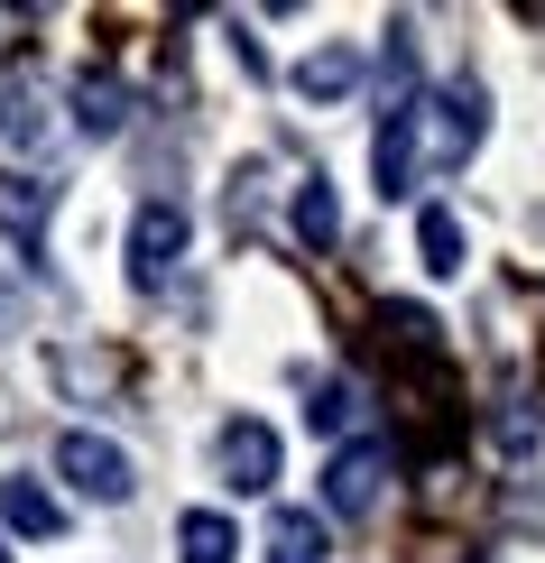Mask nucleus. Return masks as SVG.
<instances>
[{
  "label": "nucleus",
  "instance_id": "nucleus-1",
  "mask_svg": "<svg viewBox=\"0 0 545 563\" xmlns=\"http://www.w3.org/2000/svg\"><path fill=\"white\" fill-rule=\"evenodd\" d=\"M277 472H287L277 426H259V416H222V426H212V481H222L231 499H269Z\"/></svg>",
  "mask_w": 545,
  "mask_h": 563
},
{
  "label": "nucleus",
  "instance_id": "nucleus-2",
  "mask_svg": "<svg viewBox=\"0 0 545 563\" xmlns=\"http://www.w3.org/2000/svg\"><path fill=\"white\" fill-rule=\"evenodd\" d=\"M56 481L75 489V499H92V508H121L130 489H139L130 453H121L111 434H92V426H65V434H56Z\"/></svg>",
  "mask_w": 545,
  "mask_h": 563
},
{
  "label": "nucleus",
  "instance_id": "nucleus-3",
  "mask_svg": "<svg viewBox=\"0 0 545 563\" xmlns=\"http://www.w3.org/2000/svg\"><path fill=\"white\" fill-rule=\"evenodd\" d=\"M425 157H435L444 176L471 167V148H481V130H490V111H481V84H444V92H425Z\"/></svg>",
  "mask_w": 545,
  "mask_h": 563
},
{
  "label": "nucleus",
  "instance_id": "nucleus-4",
  "mask_svg": "<svg viewBox=\"0 0 545 563\" xmlns=\"http://www.w3.org/2000/svg\"><path fill=\"white\" fill-rule=\"evenodd\" d=\"M185 250H195L185 203H139V213H130V287H167Z\"/></svg>",
  "mask_w": 545,
  "mask_h": 563
},
{
  "label": "nucleus",
  "instance_id": "nucleus-5",
  "mask_svg": "<svg viewBox=\"0 0 545 563\" xmlns=\"http://www.w3.org/2000/svg\"><path fill=\"white\" fill-rule=\"evenodd\" d=\"M389 434H361V443H342L334 462H324V508L334 518H370L379 508V489H389Z\"/></svg>",
  "mask_w": 545,
  "mask_h": 563
},
{
  "label": "nucleus",
  "instance_id": "nucleus-6",
  "mask_svg": "<svg viewBox=\"0 0 545 563\" xmlns=\"http://www.w3.org/2000/svg\"><path fill=\"white\" fill-rule=\"evenodd\" d=\"M370 185L379 195H416V102H379L370 121Z\"/></svg>",
  "mask_w": 545,
  "mask_h": 563
},
{
  "label": "nucleus",
  "instance_id": "nucleus-7",
  "mask_svg": "<svg viewBox=\"0 0 545 563\" xmlns=\"http://www.w3.org/2000/svg\"><path fill=\"white\" fill-rule=\"evenodd\" d=\"M46 213H56V185L29 167H0V231L19 260H46Z\"/></svg>",
  "mask_w": 545,
  "mask_h": 563
},
{
  "label": "nucleus",
  "instance_id": "nucleus-8",
  "mask_svg": "<svg viewBox=\"0 0 545 563\" xmlns=\"http://www.w3.org/2000/svg\"><path fill=\"white\" fill-rule=\"evenodd\" d=\"M56 121H46V92L37 84H0V157H37Z\"/></svg>",
  "mask_w": 545,
  "mask_h": 563
},
{
  "label": "nucleus",
  "instance_id": "nucleus-9",
  "mask_svg": "<svg viewBox=\"0 0 545 563\" xmlns=\"http://www.w3.org/2000/svg\"><path fill=\"white\" fill-rule=\"evenodd\" d=\"M0 527H10V536H37V545H46V536H65V508H56V489H46V481L10 472V481H0Z\"/></svg>",
  "mask_w": 545,
  "mask_h": 563
},
{
  "label": "nucleus",
  "instance_id": "nucleus-10",
  "mask_svg": "<svg viewBox=\"0 0 545 563\" xmlns=\"http://www.w3.org/2000/svg\"><path fill=\"white\" fill-rule=\"evenodd\" d=\"M121 121H130V84L111 75V65H84V75H75V130L84 139H111Z\"/></svg>",
  "mask_w": 545,
  "mask_h": 563
},
{
  "label": "nucleus",
  "instance_id": "nucleus-11",
  "mask_svg": "<svg viewBox=\"0 0 545 563\" xmlns=\"http://www.w3.org/2000/svg\"><path fill=\"white\" fill-rule=\"evenodd\" d=\"M231 554H241V527L222 508H185L176 518V563H231Z\"/></svg>",
  "mask_w": 545,
  "mask_h": 563
},
{
  "label": "nucleus",
  "instance_id": "nucleus-12",
  "mask_svg": "<svg viewBox=\"0 0 545 563\" xmlns=\"http://www.w3.org/2000/svg\"><path fill=\"white\" fill-rule=\"evenodd\" d=\"M296 92H305V102H342V92H361V46H315V56L296 65Z\"/></svg>",
  "mask_w": 545,
  "mask_h": 563
},
{
  "label": "nucleus",
  "instance_id": "nucleus-13",
  "mask_svg": "<svg viewBox=\"0 0 545 563\" xmlns=\"http://www.w3.org/2000/svg\"><path fill=\"white\" fill-rule=\"evenodd\" d=\"M269 563H324V518L315 508H277L269 518Z\"/></svg>",
  "mask_w": 545,
  "mask_h": 563
},
{
  "label": "nucleus",
  "instance_id": "nucleus-14",
  "mask_svg": "<svg viewBox=\"0 0 545 563\" xmlns=\"http://www.w3.org/2000/svg\"><path fill=\"white\" fill-rule=\"evenodd\" d=\"M416 250H425V277H462V222L444 213V203L416 213Z\"/></svg>",
  "mask_w": 545,
  "mask_h": 563
},
{
  "label": "nucleus",
  "instance_id": "nucleus-15",
  "mask_svg": "<svg viewBox=\"0 0 545 563\" xmlns=\"http://www.w3.org/2000/svg\"><path fill=\"white\" fill-rule=\"evenodd\" d=\"M334 231H342L334 185H324V176H305V185H296V241H305V250H334Z\"/></svg>",
  "mask_w": 545,
  "mask_h": 563
},
{
  "label": "nucleus",
  "instance_id": "nucleus-16",
  "mask_svg": "<svg viewBox=\"0 0 545 563\" xmlns=\"http://www.w3.org/2000/svg\"><path fill=\"white\" fill-rule=\"evenodd\" d=\"M379 323H389V333L407 342V351H435V333H444V323L425 314V305H379Z\"/></svg>",
  "mask_w": 545,
  "mask_h": 563
},
{
  "label": "nucleus",
  "instance_id": "nucleus-17",
  "mask_svg": "<svg viewBox=\"0 0 545 563\" xmlns=\"http://www.w3.org/2000/svg\"><path fill=\"white\" fill-rule=\"evenodd\" d=\"M305 426L342 434V426H351V388H342V379H315V397H305Z\"/></svg>",
  "mask_w": 545,
  "mask_h": 563
},
{
  "label": "nucleus",
  "instance_id": "nucleus-18",
  "mask_svg": "<svg viewBox=\"0 0 545 563\" xmlns=\"http://www.w3.org/2000/svg\"><path fill=\"white\" fill-rule=\"evenodd\" d=\"M490 443H500V453H527V443H536V407H527V397H509V407L490 416Z\"/></svg>",
  "mask_w": 545,
  "mask_h": 563
},
{
  "label": "nucleus",
  "instance_id": "nucleus-19",
  "mask_svg": "<svg viewBox=\"0 0 545 563\" xmlns=\"http://www.w3.org/2000/svg\"><path fill=\"white\" fill-rule=\"evenodd\" d=\"M0 563H10V554H0Z\"/></svg>",
  "mask_w": 545,
  "mask_h": 563
}]
</instances>
